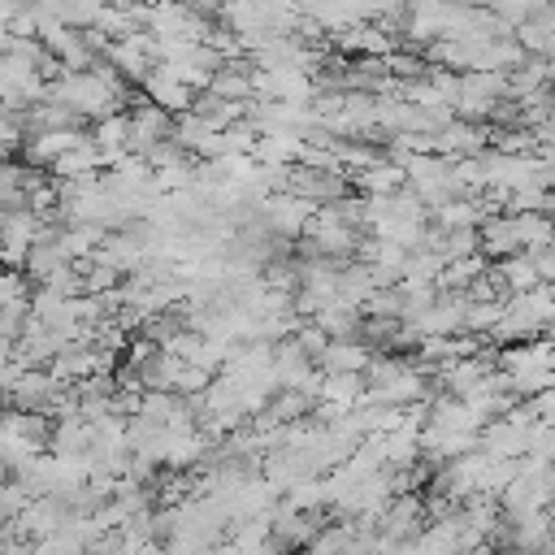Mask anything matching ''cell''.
I'll use <instances>...</instances> for the list:
<instances>
[{
    "label": "cell",
    "mask_w": 555,
    "mask_h": 555,
    "mask_svg": "<svg viewBox=\"0 0 555 555\" xmlns=\"http://www.w3.org/2000/svg\"><path fill=\"white\" fill-rule=\"evenodd\" d=\"M173 134V113H165L160 104H152V100H143V104H134V108H126V152L130 156H147L156 143H165Z\"/></svg>",
    "instance_id": "cell-8"
},
{
    "label": "cell",
    "mask_w": 555,
    "mask_h": 555,
    "mask_svg": "<svg viewBox=\"0 0 555 555\" xmlns=\"http://www.w3.org/2000/svg\"><path fill=\"white\" fill-rule=\"evenodd\" d=\"M139 87H143V100L160 104V108H165V113H173V117H178V113H186V108H191V100H195V87H186V82H182L165 61H156V65L143 74V82H139Z\"/></svg>",
    "instance_id": "cell-12"
},
{
    "label": "cell",
    "mask_w": 555,
    "mask_h": 555,
    "mask_svg": "<svg viewBox=\"0 0 555 555\" xmlns=\"http://www.w3.org/2000/svg\"><path fill=\"white\" fill-rule=\"evenodd\" d=\"M551 286H555V282H551Z\"/></svg>",
    "instance_id": "cell-25"
},
{
    "label": "cell",
    "mask_w": 555,
    "mask_h": 555,
    "mask_svg": "<svg viewBox=\"0 0 555 555\" xmlns=\"http://www.w3.org/2000/svg\"><path fill=\"white\" fill-rule=\"evenodd\" d=\"M312 212H317V204H308L304 195H295V191H286V186L269 191V195L256 204L260 225H264L269 234H278V238H304Z\"/></svg>",
    "instance_id": "cell-5"
},
{
    "label": "cell",
    "mask_w": 555,
    "mask_h": 555,
    "mask_svg": "<svg viewBox=\"0 0 555 555\" xmlns=\"http://www.w3.org/2000/svg\"><path fill=\"white\" fill-rule=\"evenodd\" d=\"M490 147V126L486 121H468V117H451L447 126H438L429 134V152L460 160V156H481Z\"/></svg>",
    "instance_id": "cell-9"
},
{
    "label": "cell",
    "mask_w": 555,
    "mask_h": 555,
    "mask_svg": "<svg viewBox=\"0 0 555 555\" xmlns=\"http://www.w3.org/2000/svg\"><path fill=\"white\" fill-rule=\"evenodd\" d=\"M373 360V347H364L360 338H330L317 351V369L321 373H364Z\"/></svg>",
    "instance_id": "cell-14"
},
{
    "label": "cell",
    "mask_w": 555,
    "mask_h": 555,
    "mask_svg": "<svg viewBox=\"0 0 555 555\" xmlns=\"http://www.w3.org/2000/svg\"><path fill=\"white\" fill-rule=\"evenodd\" d=\"M546 87V56H525L516 69H507V95H529Z\"/></svg>",
    "instance_id": "cell-18"
},
{
    "label": "cell",
    "mask_w": 555,
    "mask_h": 555,
    "mask_svg": "<svg viewBox=\"0 0 555 555\" xmlns=\"http://www.w3.org/2000/svg\"><path fill=\"white\" fill-rule=\"evenodd\" d=\"M533 555H555V551H551V546H542V551H533Z\"/></svg>",
    "instance_id": "cell-24"
},
{
    "label": "cell",
    "mask_w": 555,
    "mask_h": 555,
    "mask_svg": "<svg viewBox=\"0 0 555 555\" xmlns=\"http://www.w3.org/2000/svg\"><path fill=\"white\" fill-rule=\"evenodd\" d=\"M143 30L152 43H186L208 39L217 22L195 9V0H147L143 4Z\"/></svg>",
    "instance_id": "cell-3"
},
{
    "label": "cell",
    "mask_w": 555,
    "mask_h": 555,
    "mask_svg": "<svg viewBox=\"0 0 555 555\" xmlns=\"http://www.w3.org/2000/svg\"><path fill=\"white\" fill-rule=\"evenodd\" d=\"M507 95V74H494V69H464L460 82H455V117H468V121H486L490 108Z\"/></svg>",
    "instance_id": "cell-6"
},
{
    "label": "cell",
    "mask_w": 555,
    "mask_h": 555,
    "mask_svg": "<svg viewBox=\"0 0 555 555\" xmlns=\"http://www.w3.org/2000/svg\"><path fill=\"white\" fill-rule=\"evenodd\" d=\"M173 143H178L182 152H191L195 160H212V156L225 152V134H221L212 121H204L199 113H191V108L173 117Z\"/></svg>",
    "instance_id": "cell-11"
},
{
    "label": "cell",
    "mask_w": 555,
    "mask_h": 555,
    "mask_svg": "<svg viewBox=\"0 0 555 555\" xmlns=\"http://www.w3.org/2000/svg\"><path fill=\"white\" fill-rule=\"evenodd\" d=\"M525 408H529V416H533V421H551V425H555V386H546V390L529 395V399H525Z\"/></svg>",
    "instance_id": "cell-22"
},
{
    "label": "cell",
    "mask_w": 555,
    "mask_h": 555,
    "mask_svg": "<svg viewBox=\"0 0 555 555\" xmlns=\"http://www.w3.org/2000/svg\"><path fill=\"white\" fill-rule=\"evenodd\" d=\"M351 533H356L351 520L347 525H317V533L304 542V555H343L347 542H351Z\"/></svg>",
    "instance_id": "cell-17"
},
{
    "label": "cell",
    "mask_w": 555,
    "mask_h": 555,
    "mask_svg": "<svg viewBox=\"0 0 555 555\" xmlns=\"http://www.w3.org/2000/svg\"><path fill=\"white\" fill-rule=\"evenodd\" d=\"M490 282H494L503 295H525V291L542 286V278H538V269H533V256H529V251H512V256L494 260V264H490Z\"/></svg>",
    "instance_id": "cell-13"
},
{
    "label": "cell",
    "mask_w": 555,
    "mask_h": 555,
    "mask_svg": "<svg viewBox=\"0 0 555 555\" xmlns=\"http://www.w3.org/2000/svg\"><path fill=\"white\" fill-rule=\"evenodd\" d=\"M529 256H533V269H538V278H542V282H555V238H551L546 247L529 251Z\"/></svg>",
    "instance_id": "cell-23"
},
{
    "label": "cell",
    "mask_w": 555,
    "mask_h": 555,
    "mask_svg": "<svg viewBox=\"0 0 555 555\" xmlns=\"http://www.w3.org/2000/svg\"><path fill=\"white\" fill-rule=\"evenodd\" d=\"M26 503H30V494L22 481H0V529H9L26 512Z\"/></svg>",
    "instance_id": "cell-20"
},
{
    "label": "cell",
    "mask_w": 555,
    "mask_h": 555,
    "mask_svg": "<svg viewBox=\"0 0 555 555\" xmlns=\"http://www.w3.org/2000/svg\"><path fill=\"white\" fill-rule=\"evenodd\" d=\"M30 295H26V282L13 264H0V308H26Z\"/></svg>",
    "instance_id": "cell-21"
},
{
    "label": "cell",
    "mask_w": 555,
    "mask_h": 555,
    "mask_svg": "<svg viewBox=\"0 0 555 555\" xmlns=\"http://www.w3.org/2000/svg\"><path fill=\"white\" fill-rule=\"evenodd\" d=\"M43 225H48V212H39V208H30V204H22V208H0V260L17 269Z\"/></svg>",
    "instance_id": "cell-7"
},
{
    "label": "cell",
    "mask_w": 555,
    "mask_h": 555,
    "mask_svg": "<svg viewBox=\"0 0 555 555\" xmlns=\"http://www.w3.org/2000/svg\"><path fill=\"white\" fill-rule=\"evenodd\" d=\"M525 455L533 460H555V425L551 421H529V438H525Z\"/></svg>",
    "instance_id": "cell-19"
},
{
    "label": "cell",
    "mask_w": 555,
    "mask_h": 555,
    "mask_svg": "<svg viewBox=\"0 0 555 555\" xmlns=\"http://www.w3.org/2000/svg\"><path fill=\"white\" fill-rule=\"evenodd\" d=\"M312 95H317V74H304V69H256L251 74V100L308 104Z\"/></svg>",
    "instance_id": "cell-10"
},
{
    "label": "cell",
    "mask_w": 555,
    "mask_h": 555,
    "mask_svg": "<svg viewBox=\"0 0 555 555\" xmlns=\"http://www.w3.org/2000/svg\"><path fill=\"white\" fill-rule=\"evenodd\" d=\"M360 238H364V225H356L338 204H325L312 212V221L299 238V251L321 256V260H356Z\"/></svg>",
    "instance_id": "cell-2"
},
{
    "label": "cell",
    "mask_w": 555,
    "mask_h": 555,
    "mask_svg": "<svg viewBox=\"0 0 555 555\" xmlns=\"http://www.w3.org/2000/svg\"><path fill=\"white\" fill-rule=\"evenodd\" d=\"M39 100L65 108V113L78 117L82 126H87V121L95 126L100 117H108V113H117V108L126 104V82L100 61V65H91V69H56V74H48Z\"/></svg>",
    "instance_id": "cell-1"
},
{
    "label": "cell",
    "mask_w": 555,
    "mask_h": 555,
    "mask_svg": "<svg viewBox=\"0 0 555 555\" xmlns=\"http://www.w3.org/2000/svg\"><path fill=\"white\" fill-rule=\"evenodd\" d=\"M516 230H520V247L538 251L555 238V217L551 212H516Z\"/></svg>",
    "instance_id": "cell-16"
},
{
    "label": "cell",
    "mask_w": 555,
    "mask_h": 555,
    "mask_svg": "<svg viewBox=\"0 0 555 555\" xmlns=\"http://www.w3.org/2000/svg\"><path fill=\"white\" fill-rule=\"evenodd\" d=\"M282 186L304 195L308 204L325 208V204H338L343 195H351V178L343 165H308V160H295L286 173H282Z\"/></svg>",
    "instance_id": "cell-4"
},
{
    "label": "cell",
    "mask_w": 555,
    "mask_h": 555,
    "mask_svg": "<svg viewBox=\"0 0 555 555\" xmlns=\"http://www.w3.org/2000/svg\"><path fill=\"white\" fill-rule=\"evenodd\" d=\"M251 74H256V65H251L243 52H234V56H225V65L208 78L204 91L225 95V100H251Z\"/></svg>",
    "instance_id": "cell-15"
}]
</instances>
